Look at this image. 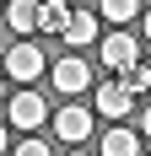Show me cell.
Wrapping results in <instances>:
<instances>
[{
	"instance_id": "6da1fadb",
	"label": "cell",
	"mask_w": 151,
	"mask_h": 156,
	"mask_svg": "<svg viewBox=\"0 0 151 156\" xmlns=\"http://www.w3.org/2000/svg\"><path fill=\"white\" fill-rule=\"evenodd\" d=\"M97 59H103L108 70H119V76H124V70H135V65H140V43H135L124 27H119V32H103V38H97Z\"/></svg>"
},
{
	"instance_id": "7a4b0ae2",
	"label": "cell",
	"mask_w": 151,
	"mask_h": 156,
	"mask_svg": "<svg viewBox=\"0 0 151 156\" xmlns=\"http://www.w3.org/2000/svg\"><path fill=\"white\" fill-rule=\"evenodd\" d=\"M6 119H11V129H27V135H38L49 119V102L38 92H16L11 102H6Z\"/></svg>"
},
{
	"instance_id": "3957f363",
	"label": "cell",
	"mask_w": 151,
	"mask_h": 156,
	"mask_svg": "<svg viewBox=\"0 0 151 156\" xmlns=\"http://www.w3.org/2000/svg\"><path fill=\"white\" fill-rule=\"evenodd\" d=\"M54 86H60L65 97H81L92 86V65L81 59V54H70V59H54Z\"/></svg>"
},
{
	"instance_id": "277c9868",
	"label": "cell",
	"mask_w": 151,
	"mask_h": 156,
	"mask_svg": "<svg viewBox=\"0 0 151 156\" xmlns=\"http://www.w3.org/2000/svg\"><path fill=\"white\" fill-rule=\"evenodd\" d=\"M54 135H60L65 145H81L92 135V108H81V102H70V108L54 113Z\"/></svg>"
},
{
	"instance_id": "5b68a950",
	"label": "cell",
	"mask_w": 151,
	"mask_h": 156,
	"mask_svg": "<svg viewBox=\"0 0 151 156\" xmlns=\"http://www.w3.org/2000/svg\"><path fill=\"white\" fill-rule=\"evenodd\" d=\"M130 108H135V92H130L124 81H103V86H97V113H103V119H124Z\"/></svg>"
},
{
	"instance_id": "8992f818",
	"label": "cell",
	"mask_w": 151,
	"mask_h": 156,
	"mask_svg": "<svg viewBox=\"0 0 151 156\" xmlns=\"http://www.w3.org/2000/svg\"><path fill=\"white\" fill-rule=\"evenodd\" d=\"M6 76L11 81H38L43 76V54H38L32 43H16L11 54H6Z\"/></svg>"
},
{
	"instance_id": "52a82bcc",
	"label": "cell",
	"mask_w": 151,
	"mask_h": 156,
	"mask_svg": "<svg viewBox=\"0 0 151 156\" xmlns=\"http://www.w3.org/2000/svg\"><path fill=\"white\" fill-rule=\"evenodd\" d=\"M60 38H65L70 48H87V43H97L103 32H97V16H92V11H70V22H65Z\"/></svg>"
},
{
	"instance_id": "ba28073f",
	"label": "cell",
	"mask_w": 151,
	"mask_h": 156,
	"mask_svg": "<svg viewBox=\"0 0 151 156\" xmlns=\"http://www.w3.org/2000/svg\"><path fill=\"white\" fill-rule=\"evenodd\" d=\"M6 22H11V32H16V38L38 32V0H11V5H6Z\"/></svg>"
},
{
	"instance_id": "9c48e42d",
	"label": "cell",
	"mask_w": 151,
	"mask_h": 156,
	"mask_svg": "<svg viewBox=\"0 0 151 156\" xmlns=\"http://www.w3.org/2000/svg\"><path fill=\"white\" fill-rule=\"evenodd\" d=\"M65 22H70L65 0H38V32H65Z\"/></svg>"
},
{
	"instance_id": "30bf717a",
	"label": "cell",
	"mask_w": 151,
	"mask_h": 156,
	"mask_svg": "<svg viewBox=\"0 0 151 156\" xmlns=\"http://www.w3.org/2000/svg\"><path fill=\"white\" fill-rule=\"evenodd\" d=\"M103 156H140V135H130V129H108V135H103Z\"/></svg>"
},
{
	"instance_id": "8fae6325",
	"label": "cell",
	"mask_w": 151,
	"mask_h": 156,
	"mask_svg": "<svg viewBox=\"0 0 151 156\" xmlns=\"http://www.w3.org/2000/svg\"><path fill=\"white\" fill-rule=\"evenodd\" d=\"M97 16L113 22V27H124L130 16H140V0H97Z\"/></svg>"
},
{
	"instance_id": "7c38bea8",
	"label": "cell",
	"mask_w": 151,
	"mask_h": 156,
	"mask_svg": "<svg viewBox=\"0 0 151 156\" xmlns=\"http://www.w3.org/2000/svg\"><path fill=\"white\" fill-rule=\"evenodd\" d=\"M11 156H54V151H49V145H43V140H38V135H27V140L16 145V151H11Z\"/></svg>"
},
{
	"instance_id": "4fadbf2b",
	"label": "cell",
	"mask_w": 151,
	"mask_h": 156,
	"mask_svg": "<svg viewBox=\"0 0 151 156\" xmlns=\"http://www.w3.org/2000/svg\"><path fill=\"white\" fill-rule=\"evenodd\" d=\"M140 129H146V140H151V108H146V119H140Z\"/></svg>"
},
{
	"instance_id": "5bb4252c",
	"label": "cell",
	"mask_w": 151,
	"mask_h": 156,
	"mask_svg": "<svg viewBox=\"0 0 151 156\" xmlns=\"http://www.w3.org/2000/svg\"><path fill=\"white\" fill-rule=\"evenodd\" d=\"M6 145H11V135H6V124H0V151H6Z\"/></svg>"
},
{
	"instance_id": "9a60e30c",
	"label": "cell",
	"mask_w": 151,
	"mask_h": 156,
	"mask_svg": "<svg viewBox=\"0 0 151 156\" xmlns=\"http://www.w3.org/2000/svg\"><path fill=\"white\" fill-rule=\"evenodd\" d=\"M0 102H6V70H0Z\"/></svg>"
},
{
	"instance_id": "2e32d148",
	"label": "cell",
	"mask_w": 151,
	"mask_h": 156,
	"mask_svg": "<svg viewBox=\"0 0 151 156\" xmlns=\"http://www.w3.org/2000/svg\"><path fill=\"white\" fill-rule=\"evenodd\" d=\"M146 38H151V11H146Z\"/></svg>"
},
{
	"instance_id": "e0dca14e",
	"label": "cell",
	"mask_w": 151,
	"mask_h": 156,
	"mask_svg": "<svg viewBox=\"0 0 151 156\" xmlns=\"http://www.w3.org/2000/svg\"><path fill=\"white\" fill-rule=\"evenodd\" d=\"M70 156H87V151H81V145H76V151H70Z\"/></svg>"
},
{
	"instance_id": "ac0fdd59",
	"label": "cell",
	"mask_w": 151,
	"mask_h": 156,
	"mask_svg": "<svg viewBox=\"0 0 151 156\" xmlns=\"http://www.w3.org/2000/svg\"><path fill=\"white\" fill-rule=\"evenodd\" d=\"M146 81H151V59H146Z\"/></svg>"
}]
</instances>
